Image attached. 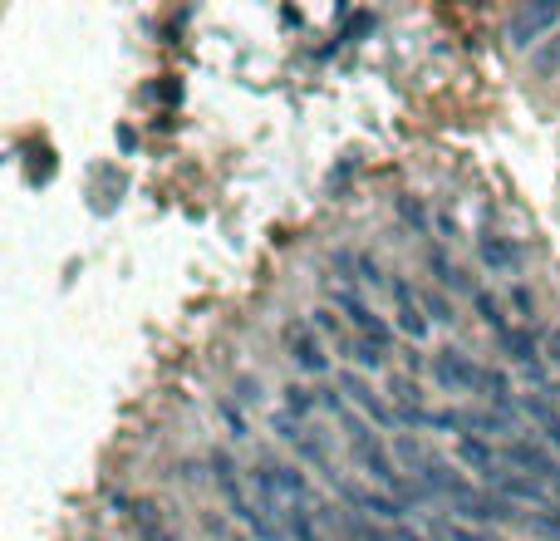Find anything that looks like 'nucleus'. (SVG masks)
Masks as SVG:
<instances>
[{
	"mask_svg": "<svg viewBox=\"0 0 560 541\" xmlns=\"http://www.w3.org/2000/svg\"><path fill=\"white\" fill-rule=\"evenodd\" d=\"M482 374H487V369H477L472 360H462L457 350H438V360H433V384H438V389H448V394L482 389Z\"/></svg>",
	"mask_w": 560,
	"mask_h": 541,
	"instance_id": "nucleus-1",
	"label": "nucleus"
},
{
	"mask_svg": "<svg viewBox=\"0 0 560 541\" xmlns=\"http://www.w3.org/2000/svg\"><path fill=\"white\" fill-rule=\"evenodd\" d=\"M285 350L295 355L300 369H325V345H320V335H315V325H300V320H290L285 325Z\"/></svg>",
	"mask_w": 560,
	"mask_h": 541,
	"instance_id": "nucleus-2",
	"label": "nucleus"
},
{
	"mask_svg": "<svg viewBox=\"0 0 560 541\" xmlns=\"http://www.w3.org/2000/svg\"><path fill=\"white\" fill-rule=\"evenodd\" d=\"M118 507H128V517H133V527H138V537L143 541H177L172 537V527L163 522V507L158 502H133V497H118Z\"/></svg>",
	"mask_w": 560,
	"mask_h": 541,
	"instance_id": "nucleus-3",
	"label": "nucleus"
},
{
	"mask_svg": "<svg viewBox=\"0 0 560 541\" xmlns=\"http://www.w3.org/2000/svg\"><path fill=\"white\" fill-rule=\"evenodd\" d=\"M339 389H344V394H349V399H354V404H359V409H364V414H369L374 423H398V409H393V404H384V399H379V394H374L364 379L344 374V379H339Z\"/></svg>",
	"mask_w": 560,
	"mask_h": 541,
	"instance_id": "nucleus-4",
	"label": "nucleus"
},
{
	"mask_svg": "<svg viewBox=\"0 0 560 541\" xmlns=\"http://www.w3.org/2000/svg\"><path fill=\"white\" fill-rule=\"evenodd\" d=\"M339 305H344V315H349V325H354V335H359V340H369V345H379V350L389 345V330H384V320H379L369 305L354 301V296H344Z\"/></svg>",
	"mask_w": 560,
	"mask_h": 541,
	"instance_id": "nucleus-5",
	"label": "nucleus"
},
{
	"mask_svg": "<svg viewBox=\"0 0 560 541\" xmlns=\"http://www.w3.org/2000/svg\"><path fill=\"white\" fill-rule=\"evenodd\" d=\"M457 507V517H467V522H506L516 507L502 502V497H477V492H467V497H457L452 502Z\"/></svg>",
	"mask_w": 560,
	"mask_h": 541,
	"instance_id": "nucleus-6",
	"label": "nucleus"
},
{
	"mask_svg": "<svg viewBox=\"0 0 560 541\" xmlns=\"http://www.w3.org/2000/svg\"><path fill=\"white\" fill-rule=\"evenodd\" d=\"M393 310H398V325H403L408 340H423L428 335V315H423V305L413 301V291L403 281H393Z\"/></svg>",
	"mask_w": 560,
	"mask_h": 541,
	"instance_id": "nucleus-7",
	"label": "nucleus"
},
{
	"mask_svg": "<svg viewBox=\"0 0 560 541\" xmlns=\"http://www.w3.org/2000/svg\"><path fill=\"white\" fill-rule=\"evenodd\" d=\"M276 522H280V532H285V541H325L320 537V527H315V512L300 507V502H285Z\"/></svg>",
	"mask_w": 560,
	"mask_h": 541,
	"instance_id": "nucleus-8",
	"label": "nucleus"
},
{
	"mask_svg": "<svg viewBox=\"0 0 560 541\" xmlns=\"http://www.w3.org/2000/svg\"><path fill=\"white\" fill-rule=\"evenodd\" d=\"M506 463L511 468H521V473H536V478H551L556 473V463L531 443V438H516V443H506Z\"/></svg>",
	"mask_w": 560,
	"mask_h": 541,
	"instance_id": "nucleus-9",
	"label": "nucleus"
},
{
	"mask_svg": "<svg viewBox=\"0 0 560 541\" xmlns=\"http://www.w3.org/2000/svg\"><path fill=\"white\" fill-rule=\"evenodd\" d=\"M344 497L354 502V507H364V512H374V517H384V522H398L408 507L398 502V497H379V492H354V487H344Z\"/></svg>",
	"mask_w": 560,
	"mask_h": 541,
	"instance_id": "nucleus-10",
	"label": "nucleus"
},
{
	"mask_svg": "<svg viewBox=\"0 0 560 541\" xmlns=\"http://www.w3.org/2000/svg\"><path fill=\"white\" fill-rule=\"evenodd\" d=\"M492 492H497L502 502H541V497H546L531 478H502V473H492Z\"/></svg>",
	"mask_w": 560,
	"mask_h": 541,
	"instance_id": "nucleus-11",
	"label": "nucleus"
},
{
	"mask_svg": "<svg viewBox=\"0 0 560 541\" xmlns=\"http://www.w3.org/2000/svg\"><path fill=\"white\" fill-rule=\"evenodd\" d=\"M457 458L467 463V468H477V473H497V453H492V443H482V438H462L457 443Z\"/></svg>",
	"mask_w": 560,
	"mask_h": 541,
	"instance_id": "nucleus-12",
	"label": "nucleus"
},
{
	"mask_svg": "<svg viewBox=\"0 0 560 541\" xmlns=\"http://www.w3.org/2000/svg\"><path fill=\"white\" fill-rule=\"evenodd\" d=\"M526 414L541 423V433H546V438H551V443L560 448V414H556V409H551L546 399H526Z\"/></svg>",
	"mask_w": 560,
	"mask_h": 541,
	"instance_id": "nucleus-13",
	"label": "nucleus"
},
{
	"mask_svg": "<svg viewBox=\"0 0 560 541\" xmlns=\"http://www.w3.org/2000/svg\"><path fill=\"white\" fill-rule=\"evenodd\" d=\"M502 350L511 355V360L521 364H536V340L526 335V330H502Z\"/></svg>",
	"mask_w": 560,
	"mask_h": 541,
	"instance_id": "nucleus-14",
	"label": "nucleus"
},
{
	"mask_svg": "<svg viewBox=\"0 0 560 541\" xmlns=\"http://www.w3.org/2000/svg\"><path fill=\"white\" fill-rule=\"evenodd\" d=\"M482 261L497 266V271H511V266H516V246H506V241H497V237H482Z\"/></svg>",
	"mask_w": 560,
	"mask_h": 541,
	"instance_id": "nucleus-15",
	"label": "nucleus"
},
{
	"mask_svg": "<svg viewBox=\"0 0 560 541\" xmlns=\"http://www.w3.org/2000/svg\"><path fill=\"white\" fill-rule=\"evenodd\" d=\"M556 20V10H531V15H521V25H516V40H531L536 30H546Z\"/></svg>",
	"mask_w": 560,
	"mask_h": 541,
	"instance_id": "nucleus-16",
	"label": "nucleus"
},
{
	"mask_svg": "<svg viewBox=\"0 0 560 541\" xmlns=\"http://www.w3.org/2000/svg\"><path fill=\"white\" fill-rule=\"evenodd\" d=\"M349 355L364 364V369H379V364H384V350H379V345H369V340H359V335L349 340Z\"/></svg>",
	"mask_w": 560,
	"mask_h": 541,
	"instance_id": "nucleus-17",
	"label": "nucleus"
},
{
	"mask_svg": "<svg viewBox=\"0 0 560 541\" xmlns=\"http://www.w3.org/2000/svg\"><path fill=\"white\" fill-rule=\"evenodd\" d=\"M467 428H472V433H511L502 414H482V409H472V414H467Z\"/></svg>",
	"mask_w": 560,
	"mask_h": 541,
	"instance_id": "nucleus-18",
	"label": "nucleus"
},
{
	"mask_svg": "<svg viewBox=\"0 0 560 541\" xmlns=\"http://www.w3.org/2000/svg\"><path fill=\"white\" fill-rule=\"evenodd\" d=\"M423 315H433V320H438V325H448V320H452L448 301H443V296H433V291H428V296H423Z\"/></svg>",
	"mask_w": 560,
	"mask_h": 541,
	"instance_id": "nucleus-19",
	"label": "nucleus"
},
{
	"mask_svg": "<svg viewBox=\"0 0 560 541\" xmlns=\"http://www.w3.org/2000/svg\"><path fill=\"white\" fill-rule=\"evenodd\" d=\"M428 266H433V271H438L443 281H452V286H462V276L452 271V261H448V256H443V251H433V256H428Z\"/></svg>",
	"mask_w": 560,
	"mask_h": 541,
	"instance_id": "nucleus-20",
	"label": "nucleus"
},
{
	"mask_svg": "<svg viewBox=\"0 0 560 541\" xmlns=\"http://www.w3.org/2000/svg\"><path fill=\"white\" fill-rule=\"evenodd\" d=\"M477 310H482V320H487V325H497V330H502V315H497V301H492V296H482V291H477Z\"/></svg>",
	"mask_w": 560,
	"mask_h": 541,
	"instance_id": "nucleus-21",
	"label": "nucleus"
},
{
	"mask_svg": "<svg viewBox=\"0 0 560 541\" xmlns=\"http://www.w3.org/2000/svg\"><path fill=\"white\" fill-rule=\"evenodd\" d=\"M285 404H290L295 414H310V394H305V389H295V384L285 389Z\"/></svg>",
	"mask_w": 560,
	"mask_h": 541,
	"instance_id": "nucleus-22",
	"label": "nucleus"
},
{
	"mask_svg": "<svg viewBox=\"0 0 560 541\" xmlns=\"http://www.w3.org/2000/svg\"><path fill=\"white\" fill-rule=\"evenodd\" d=\"M403 217H408V222H413V227H418V232H423V207H418V202H413V197H408V202H403Z\"/></svg>",
	"mask_w": 560,
	"mask_h": 541,
	"instance_id": "nucleus-23",
	"label": "nucleus"
},
{
	"mask_svg": "<svg viewBox=\"0 0 560 541\" xmlns=\"http://www.w3.org/2000/svg\"><path fill=\"white\" fill-rule=\"evenodd\" d=\"M448 541H487L482 532H467V527H448Z\"/></svg>",
	"mask_w": 560,
	"mask_h": 541,
	"instance_id": "nucleus-24",
	"label": "nucleus"
},
{
	"mask_svg": "<svg viewBox=\"0 0 560 541\" xmlns=\"http://www.w3.org/2000/svg\"><path fill=\"white\" fill-rule=\"evenodd\" d=\"M222 414H226V423H231V428H236V438H241V433H246V419H241V414H236V409H231V404H222Z\"/></svg>",
	"mask_w": 560,
	"mask_h": 541,
	"instance_id": "nucleus-25",
	"label": "nucleus"
},
{
	"mask_svg": "<svg viewBox=\"0 0 560 541\" xmlns=\"http://www.w3.org/2000/svg\"><path fill=\"white\" fill-rule=\"evenodd\" d=\"M398 541H428L423 532H408V527H398Z\"/></svg>",
	"mask_w": 560,
	"mask_h": 541,
	"instance_id": "nucleus-26",
	"label": "nucleus"
},
{
	"mask_svg": "<svg viewBox=\"0 0 560 541\" xmlns=\"http://www.w3.org/2000/svg\"><path fill=\"white\" fill-rule=\"evenodd\" d=\"M541 64H546V69H551V64H560V45H556V50H546V55H541Z\"/></svg>",
	"mask_w": 560,
	"mask_h": 541,
	"instance_id": "nucleus-27",
	"label": "nucleus"
}]
</instances>
